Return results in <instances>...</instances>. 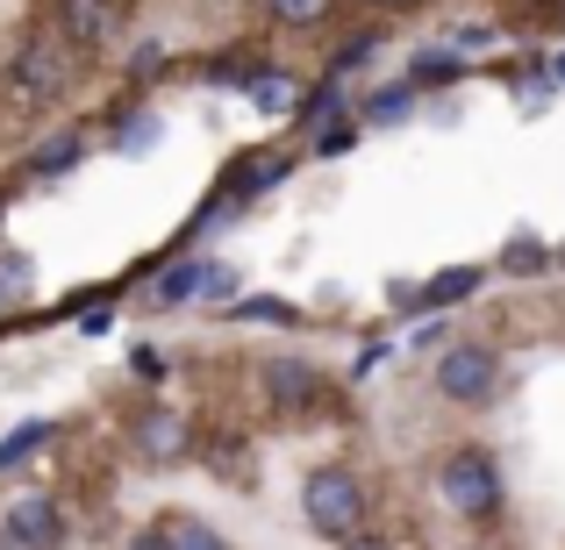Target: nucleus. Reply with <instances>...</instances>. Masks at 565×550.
I'll use <instances>...</instances> for the list:
<instances>
[{
  "label": "nucleus",
  "instance_id": "obj_22",
  "mask_svg": "<svg viewBox=\"0 0 565 550\" xmlns=\"http://www.w3.org/2000/svg\"><path fill=\"white\" fill-rule=\"evenodd\" d=\"M451 72H458V51H415L408 57V86L415 79H451Z\"/></svg>",
  "mask_w": 565,
  "mask_h": 550
},
{
  "label": "nucleus",
  "instance_id": "obj_34",
  "mask_svg": "<svg viewBox=\"0 0 565 550\" xmlns=\"http://www.w3.org/2000/svg\"><path fill=\"white\" fill-rule=\"evenodd\" d=\"M558 265H565V244H558Z\"/></svg>",
  "mask_w": 565,
  "mask_h": 550
},
{
  "label": "nucleus",
  "instance_id": "obj_27",
  "mask_svg": "<svg viewBox=\"0 0 565 550\" xmlns=\"http://www.w3.org/2000/svg\"><path fill=\"white\" fill-rule=\"evenodd\" d=\"M458 57H466V51H487V43H494V29H480V22H472V29H458Z\"/></svg>",
  "mask_w": 565,
  "mask_h": 550
},
{
  "label": "nucleus",
  "instance_id": "obj_12",
  "mask_svg": "<svg viewBox=\"0 0 565 550\" xmlns=\"http://www.w3.org/2000/svg\"><path fill=\"white\" fill-rule=\"evenodd\" d=\"M79 158H86V137H79V129H65V137H51L36 158H29V180H57V172H72Z\"/></svg>",
  "mask_w": 565,
  "mask_h": 550
},
{
  "label": "nucleus",
  "instance_id": "obj_13",
  "mask_svg": "<svg viewBox=\"0 0 565 550\" xmlns=\"http://www.w3.org/2000/svg\"><path fill=\"white\" fill-rule=\"evenodd\" d=\"M57 14H65V22H72L65 36L79 43V51H86V43H100V36H108V29H115V22H108V8H100V0H57Z\"/></svg>",
  "mask_w": 565,
  "mask_h": 550
},
{
  "label": "nucleus",
  "instance_id": "obj_4",
  "mask_svg": "<svg viewBox=\"0 0 565 550\" xmlns=\"http://www.w3.org/2000/svg\"><path fill=\"white\" fill-rule=\"evenodd\" d=\"M72 65H79V57H72L65 29H43V36L22 43V57H14V79H22L36 100H51V94H65V86H72Z\"/></svg>",
  "mask_w": 565,
  "mask_h": 550
},
{
  "label": "nucleus",
  "instance_id": "obj_18",
  "mask_svg": "<svg viewBox=\"0 0 565 550\" xmlns=\"http://www.w3.org/2000/svg\"><path fill=\"white\" fill-rule=\"evenodd\" d=\"M279 180H287V158H250L244 172H230V201H250V193H265Z\"/></svg>",
  "mask_w": 565,
  "mask_h": 550
},
{
  "label": "nucleus",
  "instance_id": "obj_31",
  "mask_svg": "<svg viewBox=\"0 0 565 550\" xmlns=\"http://www.w3.org/2000/svg\"><path fill=\"white\" fill-rule=\"evenodd\" d=\"M552 79H558V86H565V57H552Z\"/></svg>",
  "mask_w": 565,
  "mask_h": 550
},
{
  "label": "nucleus",
  "instance_id": "obj_1",
  "mask_svg": "<svg viewBox=\"0 0 565 550\" xmlns=\"http://www.w3.org/2000/svg\"><path fill=\"white\" fill-rule=\"evenodd\" d=\"M301 508H308V522H316L322 537L351 543L365 529V479H359V472H344V465H322L316 479L301 486Z\"/></svg>",
  "mask_w": 565,
  "mask_h": 550
},
{
  "label": "nucleus",
  "instance_id": "obj_32",
  "mask_svg": "<svg viewBox=\"0 0 565 550\" xmlns=\"http://www.w3.org/2000/svg\"><path fill=\"white\" fill-rule=\"evenodd\" d=\"M365 8H401V0H365Z\"/></svg>",
  "mask_w": 565,
  "mask_h": 550
},
{
  "label": "nucleus",
  "instance_id": "obj_26",
  "mask_svg": "<svg viewBox=\"0 0 565 550\" xmlns=\"http://www.w3.org/2000/svg\"><path fill=\"white\" fill-rule=\"evenodd\" d=\"M351 143H359V122H337V129H322V137H316V158H344Z\"/></svg>",
  "mask_w": 565,
  "mask_h": 550
},
{
  "label": "nucleus",
  "instance_id": "obj_7",
  "mask_svg": "<svg viewBox=\"0 0 565 550\" xmlns=\"http://www.w3.org/2000/svg\"><path fill=\"white\" fill-rule=\"evenodd\" d=\"M265 400H273V414H308L322 400V371L308 358H273L265 365Z\"/></svg>",
  "mask_w": 565,
  "mask_h": 550
},
{
  "label": "nucleus",
  "instance_id": "obj_28",
  "mask_svg": "<svg viewBox=\"0 0 565 550\" xmlns=\"http://www.w3.org/2000/svg\"><path fill=\"white\" fill-rule=\"evenodd\" d=\"M207 293H215V301H230V293H236V272H222V265H215V272H207Z\"/></svg>",
  "mask_w": 565,
  "mask_h": 550
},
{
  "label": "nucleus",
  "instance_id": "obj_8",
  "mask_svg": "<svg viewBox=\"0 0 565 550\" xmlns=\"http://www.w3.org/2000/svg\"><path fill=\"white\" fill-rule=\"evenodd\" d=\"M244 94H250V108H258V115H273V122H279V115H301V108H308L301 79H294V72H279V65H258Z\"/></svg>",
  "mask_w": 565,
  "mask_h": 550
},
{
  "label": "nucleus",
  "instance_id": "obj_16",
  "mask_svg": "<svg viewBox=\"0 0 565 550\" xmlns=\"http://www.w3.org/2000/svg\"><path fill=\"white\" fill-rule=\"evenodd\" d=\"M158 529H166V550H230V543L215 537V529L201 522V515H166Z\"/></svg>",
  "mask_w": 565,
  "mask_h": 550
},
{
  "label": "nucleus",
  "instance_id": "obj_14",
  "mask_svg": "<svg viewBox=\"0 0 565 550\" xmlns=\"http://www.w3.org/2000/svg\"><path fill=\"white\" fill-rule=\"evenodd\" d=\"M472 293H480V272H472V265H451V272H437L423 287V308H458V301H472Z\"/></svg>",
  "mask_w": 565,
  "mask_h": 550
},
{
  "label": "nucleus",
  "instance_id": "obj_24",
  "mask_svg": "<svg viewBox=\"0 0 565 550\" xmlns=\"http://www.w3.org/2000/svg\"><path fill=\"white\" fill-rule=\"evenodd\" d=\"M373 51H380V36H373V29H365V36H351L344 51L330 57V72H337V79H344V72H351V65H365V57H373Z\"/></svg>",
  "mask_w": 565,
  "mask_h": 550
},
{
  "label": "nucleus",
  "instance_id": "obj_10",
  "mask_svg": "<svg viewBox=\"0 0 565 550\" xmlns=\"http://www.w3.org/2000/svg\"><path fill=\"white\" fill-rule=\"evenodd\" d=\"M294 122H301L308 137H322V129H337V122H344V79H337V72H330V79H322L316 94H308V108L294 115Z\"/></svg>",
  "mask_w": 565,
  "mask_h": 550
},
{
  "label": "nucleus",
  "instance_id": "obj_19",
  "mask_svg": "<svg viewBox=\"0 0 565 550\" xmlns=\"http://www.w3.org/2000/svg\"><path fill=\"white\" fill-rule=\"evenodd\" d=\"M158 129H166V122H158V115H151V108H137V115H122V122H115V151H129V158H143V151H151V143H158Z\"/></svg>",
  "mask_w": 565,
  "mask_h": 550
},
{
  "label": "nucleus",
  "instance_id": "obj_3",
  "mask_svg": "<svg viewBox=\"0 0 565 550\" xmlns=\"http://www.w3.org/2000/svg\"><path fill=\"white\" fill-rule=\"evenodd\" d=\"M437 393L458 400V408H487L501 393V358L487 344H451L437 358Z\"/></svg>",
  "mask_w": 565,
  "mask_h": 550
},
{
  "label": "nucleus",
  "instance_id": "obj_5",
  "mask_svg": "<svg viewBox=\"0 0 565 550\" xmlns=\"http://www.w3.org/2000/svg\"><path fill=\"white\" fill-rule=\"evenodd\" d=\"M129 451L143 465H180L193 451V422L180 408H143V414H129Z\"/></svg>",
  "mask_w": 565,
  "mask_h": 550
},
{
  "label": "nucleus",
  "instance_id": "obj_11",
  "mask_svg": "<svg viewBox=\"0 0 565 550\" xmlns=\"http://www.w3.org/2000/svg\"><path fill=\"white\" fill-rule=\"evenodd\" d=\"M558 265V250L544 244V236H509V250H501V272H515V279H537V272H552Z\"/></svg>",
  "mask_w": 565,
  "mask_h": 550
},
{
  "label": "nucleus",
  "instance_id": "obj_25",
  "mask_svg": "<svg viewBox=\"0 0 565 550\" xmlns=\"http://www.w3.org/2000/svg\"><path fill=\"white\" fill-rule=\"evenodd\" d=\"M129 371H137L143 386H158V379H166V351H158V344H137V351H129Z\"/></svg>",
  "mask_w": 565,
  "mask_h": 550
},
{
  "label": "nucleus",
  "instance_id": "obj_20",
  "mask_svg": "<svg viewBox=\"0 0 565 550\" xmlns=\"http://www.w3.org/2000/svg\"><path fill=\"white\" fill-rule=\"evenodd\" d=\"M0 293H8V301H29V293H36V265H29L22 250H0Z\"/></svg>",
  "mask_w": 565,
  "mask_h": 550
},
{
  "label": "nucleus",
  "instance_id": "obj_6",
  "mask_svg": "<svg viewBox=\"0 0 565 550\" xmlns=\"http://www.w3.org/2000/svg\"><path fill=\"white\" fill-rule=\"evenodd\" d=\"M0 537H14L22 550H57L65 543V508L51 494H22L8 515H0Z\"/></svg>",
  "mask_w": 565,
  "mask_h": 550
},
{
  "label": "nucleus",
  "instance_id": "obj_30",
  "mask_svg": "<svg viewBox=\"0 0 565 550\" xmlns=\"http://www.w3.org/2000/svg\"><path fill=\"white\" fill-rule=\"evenodd\" d=\"M129 550H166V529H143V537H129Z\"/></svg>",
  "mask_w": 565,
  "mask_h": 550
},
{
  "label": "nucleus",
  "instance_id": "obj_9",
  "mask_svg": "<svg viewBox=\"0 0 565 550\" xmlns=\"http://www.w3.org/2000/svg\"><path fill=\"white\" fill-rule=\"evenodd\" d=\"M207 272H215L207 258H172L166 272L151 279V301H158V308H180V301H193V293H207Z\"/></svg>",
  "mask_w": 565,
  "mask_h": 550
},
{
  "label": "nucleus",
  "instance_id": "obj_2",
  "mask_svg": "<svg viewBox=\"0 0 565 550\" xmlns=\"http://www.w3.org/2000/svg\"><path fill=\"white\" fill-rule=\"evenodd\" d=\"M437 494H444V508L451 515H466V522H487V515L501 508V472H494V457L487 451H451L437 465Z\"/></svg>",
  "mask_w": 565,
  "mask_h": 550
},
{
  "label": "nucleus",
  "instance_id": "obj_33",
  "mask_svg": "<svg viewBox=\"0 0 565 550\" xmlns=\"http://www.w3.org/2000/svg\"><path fill=\"white\" fill-rule=\"evenodd\" d=\"M8 308H14V301H8V293H0V315H8Z\"/></svg>",
  "mask_w": 565,
  "mask_h": 550
},
{
  "label": "nucleus",
  "instance_id": "obj_17",
  "mask_svg": "<svg viewBox=\"0 0 565 550\" xmlns=\"http://www.w3.org/2000/svg\"><path fill=\"white\" fill-rule=\"evenodd\" d=\"M408 115H415V86H408V79L365 100V122H373V129H394V122H408Z\"/></svg>",
  "mask_w": 565,
  "mask_h": 550
},
{
  "label": "nucleus",
  "instance_id": "obj_29",
  "mask_svg": "<svg viewBox=\"0 0 565 550\" xmlns=\"http://www.w3.org/2000/svg\"><path fill=\"white\" fill-rule=\"evenodd\" d=\"M337 550H394V543L373 537V529H359V537H351V543H337Z\"/></svg>",
  "mask_w": 565,
  "mask_h": 550
},
{
  "label": "nucleus",
  "instance_id": "obj_23",
  "mask_svg": "<svg viewBox=\"0 0 565 550\" xmlns=\"http://www.w3.org/2000/svg\"><path fill=\"white\" fill-rule=\"evenodd\" d=\"M236 322H294V301H273V293H258V301H236Z\"/></svg>",
  "mask_w": 565,
  "mask_h": 550
},
{
  "label": "nucleus",
  "instance_id": "obj_21",
  "mask_svg": "<svg viewBox=\"0 0 565 550\" xmlns=\"http://www.w3.org/2000/svg\"><path fill=\"white\" fill-rule=\"evenodd\" d=\"M265 14L287 22V29H316L322 14H330V0H265Z\"/></svg>",
  "mask_w": 565,
  "mask_h": 550
},
{
  "label": "nucleus",
  "instance_id": "obj_15",
  "mask_svg": "<svg viewBox=\"0 0 565 550\" xmlns=\"http://www.w3.org/2000/svg\"><path fill=\"white\" fill-rule=\"evenodd\" d=\"M51 436H57L51 422H22L14 436H0V472H22V465H29V457H36Z\"/></svg>",
  "mask_w": 565,
  "mask_h": 550
}]
</instances>
